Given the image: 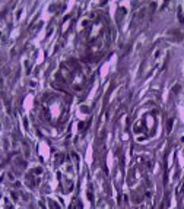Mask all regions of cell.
I'll use <instances>...</instances> for the list:
<instances>
[{"label":"cell","instance_id":"1","mask_svg":"<svg viewBox=\"0 0 184 209\" xmlns=\"http://www.w3.org/2000/svg\"><path fill=\"white\" fill-rule=\"evenodd\" d=\"M146 12H148V9H146V7H142L140 10H137L136 15H134V24H136L137 21H139V24H140V22L145 19V16H146Z\"/></svg>","mask_w":184,"mask_h":209},{"label":"cell","instance_id":"2","mask_svg":"<svg viewBox=\"0 0 184 209\" xmlns=\"http://www.w3.org/2000/svg\"><path fill=\"white\" fill-rule=\"evenodd\" d=\"M172 35H175V37H172V38H175L177 41H181V40H183V32H181L180 29H174V31H172Z\"/></svg>","mask_w":184,"mask_h":209},{"label":"cell","instance_id":"3","mask_svg":"<svg viewBox=\"0 0 184 209\" xmlns=\"http://www.w3.org/2000/svg\"><path fill=\"white\" fill-rule=\"evenodd\" d=\"M178 19H180V22H184V16H183V10H181V7H178Z\"/></svg>","mask_w":184,"mask_h":209},{"label":"cell","instance_id":"4","mask_svg":"<svg viewBox=\"0 0 184 209\" xmlns=\"http://www.w3.org/2000/svg\"><path fill=\"white\" fill-rule=\"evenodd\" d=\"M172 120H174V119H170V120H168V133L171 132V127H172Z\"/></svg>","mask_w":184,"mask_h":209}]
</instances>
